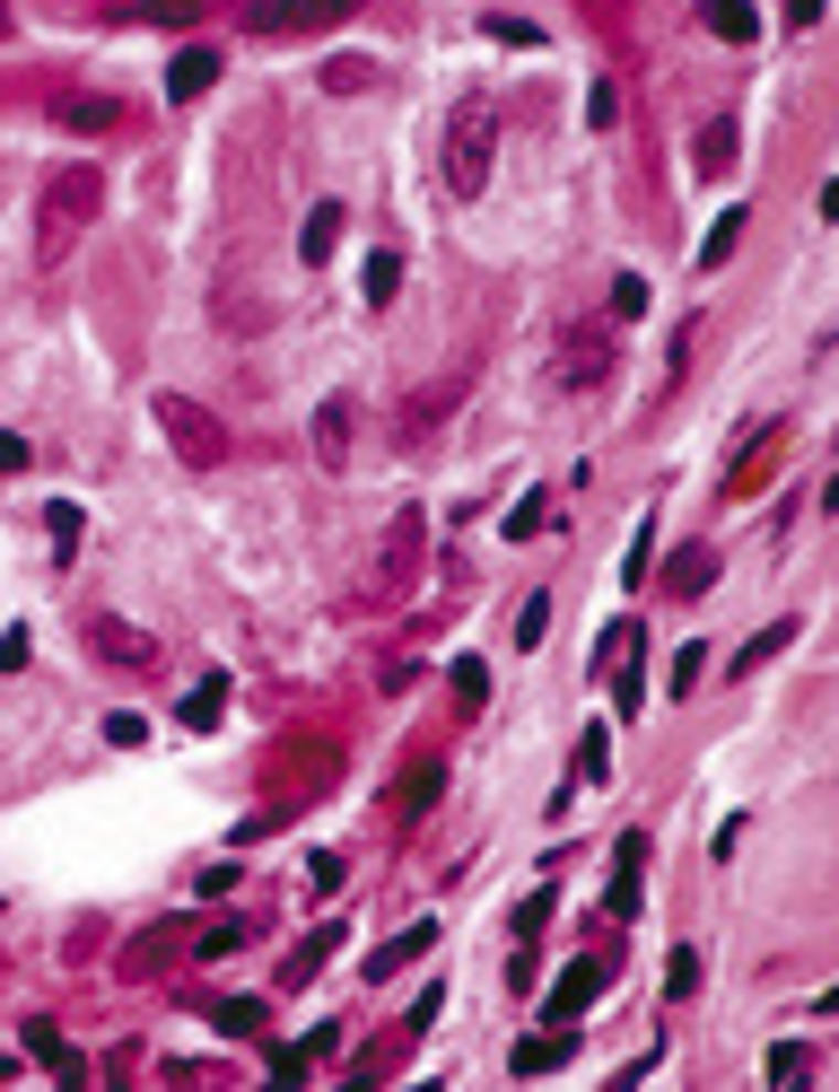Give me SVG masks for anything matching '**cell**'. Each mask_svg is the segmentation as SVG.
<instances>
[{
	"label": "cell",
	"mask_w": 839,
	"mask_h": 1092,
	"mask_svg": "<svg viewBox=\"0 0 839 1092\" xmlns=\"http://www.w3.org/2000/svg\"><path fill=\"white\" fill-rule=\"evenodd\" d=\"M490 158H498V115H490V106H455V115H447V184H455L464 202L490 184Z\"/></svg>",
	"instance_id": "obj_1"
},
{
	"label": "cell",
	"mask_w": 839,
	"mask_h": 1092,
	"mask_svg": "<svg viewBox=\"0 0 839 1092\" xmlns=\"http://www.w3.org/2000/svg\"><path fill=\"white\" fill-rule=\"evenodd\" d=\"M420 542H429V525H420V507H402L394 525H385V542H376V569H367V604H402L411 595V577H420Z\"/></svg>",
	"instance_id": "obj_2"
},
{
	"label": "cell",
	"mask_w": 839,
	"mask_h": 1092,
	"mask_svg": "<svg viewBox=\"0 0 839 1092\" xmlns=\"http://www.w3.org/2000/svg\"><path fill=\"white\" fill-rule=\"evenodd\" d=\"M97 193H106V184H97V166H62V175L44 184V262H62V253H71V237L97 219Z\"/></svg>",
	"instance_id": "obj_3"
},
{
	"label": "cell",
	"mask_w": 839,
	"mask_h": 1092,
	"mask_svg": "<svg viewBox=\"0 0 839 1092\" xmlns=\"http://www.w3.org/2000/svg\"><path fill=\"white\" fill-rule=\"evenodd\" d=\"M149 411H158V429L175 437V455H184V464H202V473H211V464L228 455V429H219L202 402H184V393H158Z\"/></svg>",
	"instance_id": "obj_4"
},
{
	"label": "cell",
	"mask_w": 839,
	"mask_h": 1092,
	"mask_svg": "<svg viewBox=\"0 0 839 1092\" xmlns=\"http://www.w3.org/2000/svg\"><path fill=\"white\" fill-rule=\"evenodd\" d=\"M603 987H612V962H603V953H578L569 971L551 979V996H542V1023H578V1014L595 1005Z\"/></svg>",
	"instance_id": "obj_5"
},
{
	"label": "cell",
	"mask_w": 839,
	"mask_h": 1092,
	"mask_svg": "<svg viewBox=\"0 0 839 1092\" xmlns=\"http://www.w3.org/2000/svg\"><path fill=\"white\" fill-rule=\"evenodd\" d=\"M603 359H612V333H603V324H569V342H560V385H595Z\"/></svg>",
	"instance_id": "obj_6"
},
{
	"label": "cell",
	"mask_w": 839,
	"mask_h": 1092,
	"mask_svg": "<svg viewBox=\"0 0 839 1092\" xmlns=\"http://www.w3.org/2000/svg\"><path fill=\"white\" fill-rule=\"evenodd\" d=\"M26 1058H35L53 1084H88V1058H79V1049H71L53 1023H26Z\"/></svg>",
	"instance_id": "obj_7"
},
{
	"label": "cell",
	"mask_w": 839,
	"mask_h": 1092,
	"mask_svg": "<svg viewBox=\"0 0 839 1092\" xmlns=\"http://www.w3.org/2000/svg\"><path fill=\"white\" fill-rule=\"evenodd\" d=\"M184 936H193L184 918H166V927H149V936H131V944H122V979H149V971H166Z\"/></svg>",
	"instance_id": "obj_8"
},
{
	"label": "cell",
	"mask_w": 839,
	"mask_h": 1092,
	"mask_svg": "<svg viewBox=\"0 0 839 1092\" xmlns=\"http://www.w3.org/2000/svg\"><path fill=\"white\" fill-rule=\"evenodd\" d=\"M778 446H787V429H778V420H770V429H752V446H743V464L725 473V489H734V498H752V489L778 473Z\"/></svg>",
	"instance_id": "obj_9"
},
{
	"label": "cell",
	"mask_w": 839,
	"mask_h": 1092,
	"mask_svg": "<svg viewBox=\"0 0 839 1092\" xmlns=\"http://www.w3.org/2000/svg\"><path fill=\"white\" fill-rule=\"evenodd\" d=\"M88 647L106 656V664H149L158 647H149V629H131V620H115V612H97L88 620Z\"/></svg>",
	"instance_id": "obj_10"
},
{
	"label": "cell",
	"mask_w": 839,
	"mask_h": 1092,
	"mask_svg": "<svg viewBox=\"0 0 839 1092\" xmlns=\"http://www.w3.org/2000/svg\"><path fill=\"white\" fill-rule=\"evenodd\" d=\"M211 79H219V53H211V44H184V53L166 62V97H175V106H193Z\"/></svg>",
	"instance_id": "obj_11"
},
{
	"label": "cell",
	"mask_w": 839,
	"mask_h": 1092,
	"mask_svg": "<svg viewBox=\"0 0 839 1092\" xmlns=\"http://www.w3.org/2000/svg\"><path fill=\"white\" fill-rule=\"evenodd\" d=\"M333 778V743H298V752H280V787L289 796H315Z\"/></svg>",
	"instance_id": "obj_12"
},
{
	"label": "cell",
	"mask_w": 839,
	"mask_h": 1092,
	"mask_svg": "<svg viewBox=\"0 0 839 1092\" xmlns=\"http://www.w3.org/2000/svg\"><path fill=\"white\" fill-rule=\"evenodd\" d=\"M429 944H438V927H429V918H420V927H402L394 944H376V953H367V979H394V971H411V962H420Z\"/></svg>",
	"instance_id": "obj_13"
},
{
	"label": "cell",
	"mask_w": 839,
	"mask_h": 1092,
	"mask_svg": "<svg viewBox=\"0 0 839 1092\" xmlns=\"http://www.w3.org/2000/svg\"><path fill=\"white\" fill-rule=\"evenodd\" d=\"M700 26H709L718 44H752V35H761V9H752V0H700Z\"/></svg>",
	"instance_id": "obj_14"
},
{
	"label": "cell",
	"mask_w": 839,
	"mask_h": 1092,
	"mask_svg": "<svg viewBox=\"0 0 839 1092\" xmlns=\"http://www.w3.org/2000/svg\"><path fill=\"white\" fill-rule=\"evenodd\" d=\"M333 245H342V202H315L298 228V262H333Z\"/></svg>",
	"instance_id": "obj_15"
},
{
	"label": "cell",
	"mask_w": 839,
	"mask_h": 1092,
	"mask_svg": "<svg viewBox=\"0 0 839 1092\" xmlns=\"http://www.w3.org/2000/svg\"><path fill=\"white\" fill-rule=\"evenodd\" d=\"M516 1075H551V1067H569V1031L551 1023V1031H534V1040H516V1058H507Z\"/></svg>",
	"instance_id": "obj_16"
},
{
	"label": "cell",
	"mask_w": 839,
	"mask_h": 1092,
	"mask_svg": "<svg viewBox=\"0 0 839 1092\" xmlns=\"http://www.w3.org/2000/svg\"><path fill=\"white\" fill-rule=\"evenodd\" d=\"M438 787H447V769H438V760H411V769L394 778V813H420V804H438Z\"/></svg>",
	"instance_id": "obj_17"
},
{
	"label": "cell",
	"mask_w": 839,
	"mask_h": 1092,
	"mask_svg": "<svg viewBox=\"0 0 839 1092\" xmlns=\"http://www.w3.org/2000/svg\"><path fill=\"white\" fill-rule=\"evenodd\" d=\"M315 455H324V464H342V455H351V402H342V393L315 411Z\"/></svg>",
	"instance_id": "obj_18"
},
{
	"label": "cell",
	"mask_w": 839,
	"mask_h": 1092,
	"mask_svg": "<svg viewBox=\"0 0 839 1092\" xmlns=\"http://www.w3.org/2000/svg\"><path fill=\"white\" fill-rule=\"evenodd\" d=\"M691 158H700V175H725V166H734V115L700 122V149H691Z\"/></svg>",
	"instance_id": "obj_19"
},
{
	"label": "cell",
	"mask_w": 839,
	"mask_h": 1092,
	"mask_svg": "<svg viewBox=\"0 0 839 1092\" xmlns=\"http://www.w3.org/2000/svg\"><path fill=\"white\" fill-rule=\"evenodd\" d=\"M219 709H228V682H219V673L184 691V726H193V734H211V726H219Z\"/></svg>",
	"instance_id": "obj_20"
},
{
	"label": "cell",
	"mask_w": 839,
	"mask_h": 1092,
	"mask_svg": "<svg viewBox=\"0 0 839 1092\" xmlns=\"http://www.w3.org/2000/svg\"><path fill=\"white\" fill-rule=\"evenodd\" d=\"M359 289H367V306H394V289H402V253H367V262H359Z\"/></svg>",
	"instance_id": "obj_21"
},
{
	"label": "cell",
	"mask_w": 839,
	"mask_h": 1092,
	"mask_svg": "<svg viewBox=\"0 0 839 1092\" xmlns=\"http://www.w3.org/2000/svg\"><path fill=\"white\" fill-rule=\"evenodd\" d=\"M333 944H342V927H315V936H306V944H298V962H289V971H280V987H306V979L324 971V953H333Z\"/></svg>",
	"instance_id": "obj_22"
},
{
	"label": "cell",
	"mask_w": 839,
	"mask_h": 1092,
	"mask_svg": "<svg viewBox=\"0 0 839 1092\" xmlns=\"http://www.w3.org/2000/svg\"><path fill=\"white\" fill-rule=\"evenodd\" d=\"M542 525H551V489H525V498L507 507V542H534Z\"/></svg>",
	"instance_id": "obj_23"
},
{
	"label": "cell",
	"mask_w": 839,
	"mask_h": 1092,
	"mask_svg": "<svg viewBox=\"0 0 839 1092\" xmlns=\"http://www.w3.org/2000/svg\"><path fill=\"white\" fill-rule=\"evenodd\" d=\"M709 577H718V551H674V569H665V586H674V595H700Z\"/></svg>",
	"instance_id": "obj_24"
},
{
	"label": "cell",
	"mask_w": 839,
	"mask_h": 1092,
	"mask_svg": "<svg viewBox=\"0 0 839 1092\" xmlns=\"http://www.w3.org/2000/svg\"><path fill=\"white\" fill-rule=\"evenodd\" d=\"M211 1023H219L228 1040H254V1031H262V996H228V1005H219Z\"/></svg>",
	"instance_id": "obj_25"
},
{
	"label": "cell",
	"mask_w": 839,
	"mask_h": 1092,
	"mask_svg": "<svg viewBox=\"0 0 839 1092\" xmlns=\"http://www.w3.org/2000/svg\"><path fill=\"white\" fill-rule=\"evenodd\" d=\"M245 18L262 35H280V26H306V0H245Z\"/></svg>",
	"instance_id": "obj_26"
},
{
	"label": "cell",
	"mask_w": 839,
	"mask_h": 1092,
	"mask_svg": "<svg viewBox=\"0 0 839 1092\" xmlns=\"http://www.w3.org/2000/svg\"><path fill=\"white\" fill-rule=\"evenodd\" d=\"M603 769H612V734H603V726H587V734H578V778L595 787Z\"/></svg>",
	"instance_id": "obj_27"
},
{
	"label": "cell",
	"mask_w": 839,
	"mask_h": 1092,
	"mask_svg": "<svg viewBox=\"0 0 839 1092\" xmlns=\"http://www.w3.org/2000/svg\"><path fill=\"white\" fill-rule=\"evenodd\" d=\"M787 638H796V620H770V629H761V638H752V647L734 656V673H752V664H770V656H778Z\"/></svg>",
	"instance_id": "obj_28"
},
{
	"label": "cell",
	"mask_w": 839,
	"mask_h": 1092,
	"mask_svg": "<svg viewBox=\"0 0 839 1092\" xmlns=\"http://www.w3.org/2000/svg\"><path fill=\"white\" fill-rule=\"evenodd\" d=\"M734 245H743V210H725L718 228H709V245H700V262L718 271V262H725V253H734Z\"/></svg>",
	"instance_id": "obj_29"
},
{
	"label": "cell",
	"mask_w": 839,
	"mask_h": 1092,
	"mask_svg": "<svg viewBox=\"0 0 839 1092\" xmlns=\"http://www.w3.org/2000/svg\"><path fill=\"white\" fill-rule=\"evenodd\" d=\"M542 629H551V595H525V612H516V647H542Z\"/></svg>",
	"instance_id": "obj_30"
},
{
	"label": "cell",
	"mask_w": 839,
	"mask_h": 1092,
	"mask_svg": "<svg viewBox=\"0 0 839 1092\" xmlns=\"http://www.w3.org/2000/svg\"><path fill=\"white\" fill-rule=\"evenodd\" d=\"M455 700H464V709H481V700H490V664H481V656H464V664H455Z\"/></svg>",
	"instance_id": "obj_31"
},
{
	"label": "cell",
	"mask_w": 839,
	"mask_h": 1092,
	"mask_svg": "<svg viewBox=\"0 0 839 1092\" xmlns=\"http://www.w3.org/2000/svg\"><path fill=\"white\" fill-rule=\"evenodd\" d=\"M612 315H621V324H630V315H647V280H638V271H621V280H612Z\"/></svg>",
	"instance_id": "obj_32"
},
{
	"label": "cell",
	"mask_w": 839,
	"mask_h": 1092,
	"mask_svg": "<svg viewBox=\"0 0 839 1092\" xmlns=\"http://www.w3.org/2000/svg\"><path fill=\"white\" fill-rule=\"evenodd\" d=\"M691 987H700V953H691V944H682V953H674V962H665V996H691Z\"/></svg>",
	"instance_id": "obj_33"
},
{
	"label": "cell",
	"mask_w": 839,
	"mask_h": 1092,
	"mask_svg": "<svg viewBox=\"0 0 839 1092\" xmlns=\"http://www.w3.org/2000/svg\"><path fill=\"white\" fill-rule=\"evenodd\" d=\"M62 122H71V131H106L115 106H106V97H79V106H62Z\"/></svg>",
	"instance_id": "obj_34"
},
{
	"label": "cell",
	"mask_w": 839,
	"mask_h": 1092,
	"mask_svg": "<svg viewBox=\"0 0 839 1092\" xmlns=\"http://www.w3.org/2000/svg\"><path fill=\"white\" fill-rule=\"evenodd\" d=\"M612 700H621V717H638V700H647V682H638V638H630V673L612 682Z\"/></svg>",
	"instance_id": "obj_35"
},
{
	"label": "cell",
	"mask_w": 839,
	"mask_h": 1092,
	"mask_svg": "<svg viewBox=\"0 0 839 1092\" xmlns=\"http://www.w3.org/2000/svg\"><path fill=\"white\" fill-rule=\"evenodd\" d=\"M647 560H656V525H638V542H630V560H621V577L638 586V577H647Z\"/></svg>",
	"instance_id": "obj_36"
},
{
	"label": "cell",
	"mask_w": 839,
	"mask_h": 1092,
	"mask_svg": "<svg viewBox=\"0 0 839 1092\" xmlns=\"http://www.w3.org/2000/svg\"><path fill=\"white\" fill-rule=\"evenodd\" d=\"M587 122H595V131H612V122H621V97H612V79H595V97H587Z\"/></svg>",
	"instance_id": "obj_37"
},
{
	"label": "cell",
	"mask_w": 839,
	"mask_h": 1092,
	"mask_svg": "<svg viewBox=\"0 0 839 1092\" xmlns=\"http://www.w3.org/2000/svg\"><path fill=\"white\" fill-rule=\"evenodd\" d=\"M490 35H498V44H542V26H534V18H490Z\"/></svg>",
	"instance_id": "obj_38"
},
{
	"label": "cell",
	"mask_w": 839,
	"mask_h": 1092,
	"mask_svg": "<svg viewBox=\"0 0 839 1092\" xmlns=\"http://www.w3.org/2000/svg\"><path fill=\"white\" fill-rule=\"evenodd\" d=\"M700 673H709V656H700V647H682V656H674V691H700Z\"/></svg>",
	"instance_id": "obj_39"
},
{
	"label": "cell",
	"mask_w": 839,
	"mask_h": 1092,
	"mask_svg": "<svg viewBox=\"0 0 839 1092\" xmlns=\"http://www.w3.org/2000/svg\"><path fill=\"white\" fill-rule=\"evenodd\" d=\"M106 743H122V752H131V743H149V726H140L131 709H115V717H106Z\"/></svg>",
	"instance_id": "obj_40"
},
{
	"label": "cell",
	"mask_w": 839,
	"mask_h": 1092,
	"mask_svg": "<svg viewBox=\"0 0 839 1092\" xmlns=\"http://www.w3.org/2000/svg\"><path fill=\"white\" fill-rule=\"evenodd\" d=\"M53 542H62V551H79V507H71V498L53 507Z\"/></svg>",
	"instance_id": "obj_41"
},
{
	"label": "cell",
	"mask_w": 839,
	"mask_h": 1092,
	"mask_svg": "<svg viewBox=\"0 0 839 1092\" xmlns=\"http://www.w3.org/2000/svg\"><path fill=\"white\" fill-rule=\"evenodd\" d=\"M770 1075H778V1084H796V1075H805V1049H796V1040H787V1049H770Z\"/></svg>",
	"instance_id": "obj_42"
},
{
	"label": "cell",
	"mask_w": 839,
	"mask_h": 1092,
	"mask_svg": "<svg viewBox=\"0 0 839 1092\" xmlns=\"http://www.w3.org/2000/svg\"><path fill=\"white\" fill-rule=\"evenodd\" d=\"M140 18H158V26H184V18H193V0H140Z\"/></svg>",
	"instance_id": "obj_43"
},
{
	"label": "cell",
	"mask_w": 839,
	"mask_h": 1092,
	"mask_svg": "<svg viewBox=\"0 0 839 1092\" xmlns=\"http://www.w3.org/2000/svg\"><path fill=\"white\" fill-rule=\"evenodd\" d=\"M0 473H26V437H0Z\"/></svg>",
	"instance_id": "obj_44"
},
{
	"label": "cell",
	"mask_w": 839,
	"mask_h": 1092,
	"mask_svg": "<svg viewBox=\"0 0 839 1092\" xmlns=\"http://www.w3.org/2000/svg\"><path fill=\"white\" fill-rule=\"evenodd\" d=\"M324 18H351V0H306V26H324Z\"/></svg>",
	"instance_id": "obj_45"
},
{
	"label": "cell",
	"mask_w": 839,
	"mask_h": 1092,
	"mask_svg": "<svg viewBox=\"0 0 839 1092\" xmlns=\"http://www.w3.org/2000/svg\"><path fill=\"white\" fill-rule=\"evenodd\" d=\"M822 18V0H787V26H814Z\"/></svg>",
	"instance_id": "obj_46"
},
{
	"label": "cell",
	"mask_w": 839,
	"mask_h": 1092,
	"mask_svg": "<svg viewBox=\"0 0 839 1092\" xmlns=\"http://www.w3.org/2000/svg\"><path fill=\"white\" fill-rule=\"evenodd\" d=\"M9 1075H18V1067H9V1058H0V1084H9Z\"/></svg>",
	"instance_id": "obj_47"
}]
</instances>
